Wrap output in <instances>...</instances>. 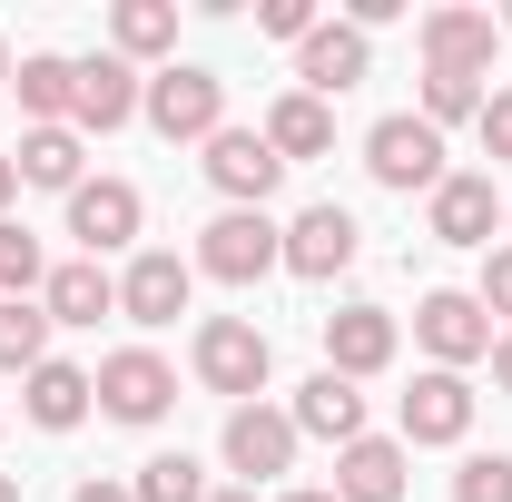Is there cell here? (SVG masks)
Segmentation results:
<instances>
[{
    "label": "cell",
    "mask_w": 512,
    "mask_h": 502,
    "mask_svg": "<svg viewBox=\"0 0 512 502\" xmlns=\"http://www.w3.org/2000/svg\"><path fill=\"white\" fill-rule=\"evenodd\" d=\"M276 266H286V227L266 207H217L197 227V276H217V286H256Z\"/></svg>",
    "instance_id": "1"
},
{
    "label": "cell",
    "mask_w": 512,
    "mask_h": 502,
    "mask_svg": "<svg viewBox=\"0 0 512 502\" xmlns=\"http://www.w3.org/2000/svg\"><path fill=\"white\" fill-rule=\"evenodd\" d=\"M138 119L158 128L168 148H178V138H197V148H207V138L227 128V79H217V69H197V60H168L158 79H148Z\"/></svg>",
    "instance_id": "2"
},
{
    "label": "cell",
    "mask_w": 512,
    "mask_h": 502,
    "mask_svg": "<svg viewBox=\"0 0 512 502\" xmlns=\"http://www.w3.org/2000/svg\"><path fill=\"white\" fill-rule=\"evenodd\" d=\"M266 375H276V345L256 335L247 315H207V325H197V384H207V394H227V414L256 404Z\"/></svg>",
    "instance_id": "3"
},
{
    "label": "cell",
    "mask_w": 512,
    "mask_h": 502,
    "mask_svg": "<svg viewBox=\"0 0 512 502\" xmlns=\"http://www.w3.org/2000/svg\"><path fill=\"white\" fill-rule=\"evenodd\" d=\"M365 168H375V188H394V197H434L453 178L444 168V128H424L414 109H394V119L365 128Z\"/></svg>",
    "instance_id": "4"
},
{
    "label": "cell",
    "mask_w": 512,
    "mask_h": 502,
    "mask_svg": "<svg viewBox=\"0 0 512 502\" xmlns=\"http://www.w3.org/2000/svg\"><path fill=\"white\" fill-rule=\"evenodd\" d=\"M493 335H503V325H493V315L473 306L463 286H434V296L414 306V345H424V355H434L444 375H463V365H483V355H493Z\"/></svg>",
    "instance_id": "5"
},
{
    "label": "cell",
    "mask_w": 512,
    "mask_h": 502,
    "mask_svg": "<svg viewBox=\"0 0 512 502\" xmlns=\"http://www.w3.org/2000/svg\"><path fill=\"white\" fill-rule=\"evenodd\" d=\"M99 414L109 424H158L168 404H178V375H168V355H148V345H119V355H99Z\"/></svg>",
    "instance_id": "6"
},
{
    "label": "cell",
    "mask_w": 512,
    "mask_h": 502,
    "mask_svg": "<svg viewBox=\"0 0 512 502\" xmlns=\"http://www.w3.org/2000/svg\"><path fill=\"white\" fill-rule=\"evenodd\" d=\"M207 188L227 197V207H266V197L286 188V158L266 148V128H217L207 138Z\"/></svg>",
    "instance_id": "7"
},
{
    "label": "cell",
    "mask_w": 512,
    "mask_h": 502,
    "mask_svg": "<svg viewBox=\"0 0 512 502\" xmlns=\"http://www.w3.org/2000/svg\"><path fill=\"white\" fill-rule=\"evenodd\" d=\"M296 443H306V434H296V414H276V404H237L217 453H227V473H247V493H256V483L296 473Z\"/></svg>",
    "instance_id": "8"
},
{
    "label": "cell",
    "mask_w": 512,
    "mask_h": 502,
    "mask_svg": "<svg viewBox=\"0 0 512 502\" xmlns=\"http://www.w3.org/2000/svg\"><path fill=\"white\" fill-rule=\"evenodd\" d=\"M188 286H197V266L178 247H138L119 266V315L128 325H178L188 315Z\"/></svg>",
    "instance_id": "9"
},
{
    "label": "cell",
    "mask_w": 512,
    "mask_h": 502,
    "mask_svg": "<svg viewBox=\"0 0 512 502\" xmlns=\"http://www.w3.org/2000/svg\"><path fill=\"white\" fill-rule=\"evenodd\" d=\"M355 79H375V40H365V30H345V20H316V30H306V50H296V89L335 109Z\"/></svg>",
    "instance_id": "10"
},
{
    "label": "cell",
    "mask_w": 512,
    "mask_h": 502,
    "mask_svg": "<svg viewBox=\"0 0 512 502\" xmlns=\"http://www.w3.org/2000/svg\"><path fill=\"white\" fill-rule=\"evenodd\" d=\"M138 217H148V197L128 188V178H79V188H69V237L89 256L138 247Z\"/></svg>",
    "instance_id": "11"
},
{
    "label": "cell",
    "mask_w": 512,
    "mask_h": 502,
    "mask_svg": "<svg viewBox=\"0 0 512 502\" xmlns=\"http://www.w3.org/2000/svg\"><path fill=\"white\" fill-rule=\"evenodd\" d=\"M424 227H434L444 247H493V227H503V188H493L483 168H453L444 188L424 197Z\"/></svg>",
    "instance_id": "12"
},
{
    "label": "cell",
    "mask_w": 512,
    "mask_h": 502,
    "mask_svg": "<svg viewBox=\"0 0 512 502\" xmlns=\"http://www.w3.org/2000/svg\"><path fill=\"white\" fill-rule=\"evenodd\" d=\"M355 217L325 197V207H296V227H286V276H306V286H335L345 266H355Z\"/></svg>",
    "instance_id": "13"
},
{
    "label": "cell",
    "mask_w": 512,
    "mask_h": 502,
    "mask_svg": "<svg viewBox=\"0 0 512 502\" xmlns=\"http://www.w3.org/2000/svg\"><path fill=\"white\" fill-rule=\"evenodd\" d=\"M394 315L384 306H335L325 315V375H345V384H365V375H384L394 365Z\"/></svg>",
    "instance_id": "14"
},
{
    "label": "cell",
    "mask_w": 512,
    "mask_h": 502,
    "mask_svg": "<svg viewBox=\"0 0 512 502\" xmlns=\"http://www.w3.org/2000/svg\"><path fill=\"white\" fill-rule=\"evenodd\" d=\"M138 99H148V79H138L119 50H99V60H79V99H69V128H79V138H89V128L109 138V128H128V119H138Z\"/></svg>",
    "instance_id": "15"
},
{
    "label": "cell",
    "mask_w": 512,
    "mask_h": 502,
    "mask_svg": "<svg viewBox=\"0 0 512 502\" xmlns=\"http://www.w3.org/2000/svg\"><path fill=\"white\" fill-rule=\"evenodd\" d=\"M424 69H463V79H483L493 50H503V20L493 10H424Z\"/></svg>",
    "instance_id": "16"
},
{
    "label": "cell",
    "mask_w": 512,
    "mask_h": 502,
    "mask_svg": "<svg viewBox=\"0 0 512 502\" xmlns=\"http://www.w3.org/2000/svg\"><path fill=\"white\" fill-rule=\"evenodd\" d=\"M463 434H473V384L444 375V365H424L414 394H404V453L414 443H463Z\"/></svg>",
    "instance_id": "17"
},
{
    "label": "cell",
    "mask_w": 512,
    "mask_h": 502,
    "mask_svg": "<svg viewBox=\"0 0 512 502\" xmlns=\"http://www.w3.org/2000/svg\"><path fill=\"white\" fill-rule=\"evenodd\" d=\"M286 414H296V434L335 443V453H345V443H365V394H355L345 375H325V365L296 384V404H286Z\"/></svg>",
    "instance_id": "18"
},
{
    "label": "cell",
    "mask_w": 512,
    "mask_h": 502,
    "mask_svg": "<svg viewBox=\"0 0 512 502\" xmlns=\"http://www.w3.org/2000/svg\"><path fill=\"white\" fill-rule=\"evenodd\" d=\"M335 502H404V434H365L335 453Z\"/></svg>",
    "instance_id": "19"
},
{
    "label": "cell",
    "mask_w": 512,
    "mask_h": 502,
    "mask_svg": "<svg viewBox=\"0 0 512 502\" xmlns=\"http://www.w3.org/2000/svg\"><path fill=\"white\" fill-rule=\"evenodd\" d=\"M89 404H99V384H89V365H40V375H20V414L40 424V434H69V424H89Z\"/></svg>",
    "instance_id": "20"
},
{
    "label": "cell",
    "mask_w": 512,
    "mask_h": 502,
    "mask_svg": "<svg viewBox=\"0 0 512 502\" xmlns=\"http://www.w3.org/2000/svg\"><path fill=\"white\" fill-rule=\"evenodd\" d=\"M40 306H50V325H99V315H119V276L99 256H69V266H50Z\"/></svg>",
    "instance_id": "21"
},
{
    "label": "cell",
    "mask_w": 512,
    "mask_h": 502,
    "mask_svg": "<svg viewBox=\"0 0 512 502\" xmlns=\"http://www.w3.org/2000/svg\"><path fill=\"white\" fill-rule=\"evenodd\" d=\"M10 89H20V119H30V128H69V99H79V60H60V50H30V60L10 69Z\"/></svg>",
    "instance_id": "22"
},
{
    "label": "cell",
    "mask_w": 512,
    "mask_h": 502,
    "mask_svg": "<svg viewBox=\"0 0 512 502\" xmlns=\"http://www.w3.org/2000/svg\"><path fill=\"white\" fill-rule=\"evenodd\" d=\"M266 148H276L286 168H296V158H325V148H335V109L306 99V89H286V99L266 109Z\"/></svg>",
    "instance_id": "23"
},
{
    "label": "cell",
    "mask_w": 512,
    "mask_h": 502,
    "mask_svg": "<svg viewBox=\"0 0 512 502\" xmlns=\"http://www.w3.org/2000/svg\"><path fill=\"white\" fill-rule=\"evenodd\" d=\"M109 50H119L128 69L168 60V50H178V0H119V10H109Z\"/></svg>",
    "instance_id": "24"
},
{
    "label": "cell",
    "mask_w": 512,
    "mask_h": 502,
    "mask_svg": "<svg viewBox=\"0 0 512 502\" xmlns=\"http://www.w3.org/2000/svg\"><path fill=\"white\" fill-rule=\"evenodd\" d=\"M10 168H20V188H79V128H20V148H10Z\"/></svg>",
    "instance_id": "25"
},
{
    "label": "cell",
    "mask_w": 512,
    "mask_h": 502,
    "mask_svg": "<svg viewBox=\"0 0 512 502\" xmlns=\"http://www.w3.org/2000/svg\"><path fill=\"white\" fill-rule=\"evenodd\" d=\"M40 365H50V306L10 296L0 306V375H40Z\"/></svg>",
    "instance_id": "26"
},
{
    "label": "cell",
    "mask_w": 512,
    "mask_h": 502,
    "mask_svg": "<svg viewBox=\"0 0 512 502\" xmlns=\"http://www.w3.org/2000/svg\"><path fill=\"white\" fill-rule=\"evenodd\" d=\"M128 493H138V502H207L217 483H207V463H197V453H148Z\"/></svg>",
    "instance_id": "27"
},
{
    "label": "cell",
    "mask_w": 512,
    "mask_h": 502,
    "mask_svg": "<svg viewBox=\"0 0 512 502\" xmlns=\"http://www.w3.org/2000/svg\"><path fill=\"white\" fill-rule=\"evenodd\" d=\"M483 99H493L483 79H463V69H424V109H414V119H424V128H453V119H483Z\"/></svg>",
    "instance_id": "28"
},
{
    "label": "cell",
    "mask_w": 512,
    "mask_h": 502,
    "mask_svg": "<svg viewBox=\"0 0 512 502\" xmlns=\"http://www.w3.org/2000/svg\"><path fill=\"white\" fill-rule=\"evenodd\" d=\"M40 286H50V256H40V237L0 217V306H10V296H40Z\"/></svg>",
    "instance_id": "29"
},
{
    "label": "cell",
    "mask_w": 512,
    "mask_h": 502,
    "mask_svg": "<svg viewBox=\"0 0 512 502\" xmlns=\"http://www.w3.org/2000/svg\"><path fill=\"white\" fill-rule=\"evenodd\" d=\"M453 502H512V453H463Z\"/></svg>",
    "instance_id": "30"
},
{
    "label": "cell",
    "mask_w": 512,
    "mask_h": 502,
    "mask_svg": "<svg viewBox=\"0 0 512 502\" xmlns=\"http://www.w3.org/2000/svg\"><path fill=\"white\" fill-rule=\"evenodd\" d=\"M473 306L512 325V247H483V286H473Z\"/></svg>",
    "instance_id": "31"
},
{
    "label": "cell",
    "mask_w": 512,
    "mask_h": 502,
    "mask_svg": "<svg viewBox=\"0 0 512 502\" xmlns=\"http://www.w3.org/2000/svg\"><path fill=\"white\" fill-rule=\"evenodd\" d=\"M256 30H266V40H296V50H306L316 10H306V0H266V10H256Z\"/></svg>",
    "instance_id": "32"
},
{
    "label": "cell",
    "mask_w": 512,
    "mask_h": 502,
    "mask_svg": "<svg viewBox=\"0 0 512 502\" xmlns=\"http://www.w3.org/2000/svg\"><path fill=\"white\" fill-rule=\"evenodd\" d=\"M483 148H493V158H512V89H493V99H483Z\"/></svg>",
    "instance_id": "33"
},
{
    "label": "cell",
    "mask_w": 512,
    "mask_h": 502,
    "mask_svg": "<svg viewBox=\"0 0 512 502\" xmlns=\"http://www.w3.org/2000/svg\"><path fill=\"white\" fill-rule=\"evenodd\" d=\"M69 502H138V493H128V483H109V473H89V483H79Z\"/></svg>",
    "instance_id": "34"
},
{
    "label": "cell",
    "mask_w": 512,
    "mask_h": 502,
    "mask_svg": "<svg viewBox=\"0 0 512 502\" xmlns=\"http://www.w3.org/2000/svg\"><path fill=\"white\" fill-rule=\"evenodd\" d=\"M483 365H493V384H503V394H512V325H503V335H493V355H483Z\"/></svg>",
    "instance_id": "35"
},
{
    "label": "cell",
    "mask_w": 512,
    "mask_h": 502,
    "mask_svg": "<svg viewBox=\"0 0 512 502\" xmlns=\"http://www.w3.org/2000/svg\"><path fill=\"white\" fill-rule=\"evenodd\" d=\"M276 502H335V493H325V483H296V493H276Z\"/></svg>",
    "instance_id": "36"
},
{
    "label": "cell",
    "mask_w": 512,
    "mask_h": 502,
    "mask_svg": "<svg viewBox=\"0 0 512 502\" xmlns=\"http://www.w3.org/2000/svg\"><path fill=\"white\" fill-rule=\"evenodd\" d=\"M10 197H20V168H10V158H0V207H10Z\"/></svg>",
    "instance_id": "37"
},
{
    "label": "cell",
    "mask_w": 512,
    "mask_h": 502,
    "mask_svg": "<svg viewBox=\"0 0 512 502\" xmlns=\"http://www.w3.org/2000/svg\"><path fill=\"white\" fill-rule=\"evenodd\" d=\"M207 502H256V493H247V483H227V493H207Z\"/></svg>",
    "instance_id": "38"
},
{
    "label": "cell",
    "mask_w": 512,
    "mask_h": 502,
    "mask_svg": "<svg viewBox=\"0 0 512 502\" xmlns=\"http://www.w3.org/2000/svg\"><path fill=\"white\" fill-rule=\"evenodd\" d=\"M0 502H20V473H0Z\"/></svg>",
    "instance_id": "39"
},
{
    "label": "cell",
    "mask_w": 512,
    "mask_h": 502,
    "mask_svg": "<svg viewBox=\"0 0 512 502\" xmlns=\"http://www.w3.org/2000/svg\"><path fill=\"white\" fill-rule=\"evenodd\" d=\"M10 69H20V60H10V40H0V79H10Z\"/></svg>",
    "instance_id": "40"
},
{
    "label": "cell",
    "mask_w": 512,
    "mask_h": 502,
    "mask_svg": "<svg viewBox=\"0 0 512 502\" xmlns=\"http://www.w3.org/2000/svg\"><path fill=\"white\" fill-rule=\"evenodd\" d=\"M503 30H512V10H503Z\"/></svg>",
    "instance_id": "41"
}]
</instances>
